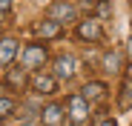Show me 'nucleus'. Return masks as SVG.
<instances>
[{"label": "nucleus", "mask_w": 132, "mask_h": 126, "mask_svg": "<svg viewBox=\"0 0 132 126\" xmlns=\"http://www.w3.org/2000/svg\"><path fill=\"white\" fill-rule=\"evenodd\" d=\"M112 14V3L109 0H98V17H109Z\"/></svg>", "instance_id": "4468645a"}, {"label": "nucleus", "mask_w": 132, "mask_h": 126, "mask_svg": "<svg viewBox=\"0 0 132 126\" xmlns=\"http://www.w3.org/2000/svg\"><path fill=\"white\" fill-rule=\"evenodd\" d=\"M101 23L98 20H83V23H78V37L83 40H101Z\"/></svg>", "instance_id": "423d86ee"}, {"label": "nucleus", "mask_w": 132, "mask_h": 126, "mask_svg": "<svg viewBox=\"0 0 132 126\" xmlns=\"http://www.w3.org/2000/svg\"><path fill=\"white\" fill-rule=\"evenodd\" d=\"M89 118V100L83 95H72L69 97V120L72 123H83Z\"/></svg>", "instance_id": "f257e3e1"}, {"label": "nucleus", "mask_w": 132, "mask_h": 126, "mask_svg": "<svg viewBox=\"0 0 132 126\" xmlns=\"http://www.w3.org/2000/svg\"><path fill=\"white\" fill-rule=\"evenodd\" d=\"M40 120L46 123V126H60V123H63V106H57V103H49V106H43Z\"/></svg>", "instance_id": "20e7f679"}, {"label": "nucleus", "mask_w": 132, "mask_h": 126, "mask_svg": "<svg viewBox=\"0 0 132 126\" xmlns=\"http://www.w3.org/2000/svg\"><path fill=\"white\" fill-rule=\"evenodd\" d=\"M103 95H106V86H103V83H86V86H83V97L89 100V103H92V100H101Z\"/></svg>", "instance_id": "1a4fd4ad"}, {"label": "nucleus", "mask_w": 132, "mask_h": 126, "mask_svg": "<svg viewBox=\"0 0 132 126\" xmlns=\"http://www.w3.org/2000/svg\"><path fill=\"white\" fill-rule=\"evenodd\" d=\"M6 86L23 89V86H26V69H12V72L6 75Z\"/></svg>", "instance_id": "9d476101"}, {"label": "nucleus", "mask_w": 132, "mask_h": 126, "mask_svg": "<svg viewBox=\"0 0 132 126\" xmlns=\"http://www.w3.org/2000/svg\"><path fill=\"white\" fill-rule=\"evenodd\" d=\"M0 9H3V14H9V9H12V0H0Z\"/></svg>", "instance_id": "dca6fc26"}, {"label": "nucleus", "mask_w": 132, "mask_h": 126, "mask_svg": "<svg viewBox=\"0 0 132 126\" xmlns=\"http://www.w3.org/2000/svg\"><path fill=\"white\" fill-rule=\"evenodd\" d=\"M103 69L106 72H121V52H109L103 57Z\"/></svg>", "instance_id": "f8f14e48"}, {"label": "nucleus", "mask_w": 132, "mask_h": 126, "mask_svg": "<svg viewBox=\"0 0 132 126\" xmlns=\"http://www.w3.org/2000/svg\"><path fill=\"white\" fill-rule=\"evenodd\" d=\"M101 126H115V120H103V123H101Z\"/></svg>", "instance_id": "f3484780"}, {"label": "nucleus", "mask_w": 132, "mask_h": 126, "mask_svg": "<svg viewBox=\"0 0 132 126\" xmlns=\"http://www.w3.org/2000/svg\"><path fill=\"white\" fill-rule=\"evenodd\" d=\"M0 109H3V118H9V115L14 112V103H12V97H6V95H3V100H0Z\"/></svg>", "instance_id": "2eb2a0df"}, {"label": "nucleus", "mask_w": 132, "mask_h": 126, "mask_svg": "<svg viewBox=\"0 0 132 126\" xmlns=\"http://www.w3.org/2000/svg\"><path fill=\"white\" fill-rule=\"evenodd\" d=\"M55 86H57V83H55V77H49V75H35L32 77V89L37 92V95H52L55 92Z\"/></svg>", "instance_id": "0eeeda50"}, {"label": "nucleus", "mask_w": 132, "mask_h": 126, "mask_svg": "<svg viewBox=\"0 0 132 126\" xmlns=\"http://www.w3.org/2000/svg\"><path fill=\"white\" fill-rule=\"evenodd\" d=\"M49 17L57 20V23H66V20H75V6L66 3V0H57V3L49 6Z\"/></svg>", "instance_id": "7ed1b4c3"}, {"label": "nucleus", "mask_w": 132, "mask_h": 126, "mask_svg": "<svg viewBox=\"0 0 132 126\" xmlns=\"http://www.w3.org/2000/svg\"><path fill=\"white\" fill-rule=\"evenodd\" d=\"M132 106V80L123 83V95H121V109H129Z\"/></svg>", "instance_id": "ddd939ff"}, {"label": "nucleus", "mask_w": 132, "mask_h": 126, "mask_svg": "<svg viewBox=\"0 0 132 126\" xmlns=\"http://www.w3.org/2000/svg\"><path fill=\"white\" fill-rule=\"evenodd\" d=\"M20 60H23V69H29V72L32 69H40L43 60H46V49H43V46H26Z\"/></svg>", "instance_id": "f03ea898"}, {"label": "nucleus", "mask_w": 132, "mask_h": 126, "mask_svg": "<svg viewBox=\"0 0 132 126\" xmlns=\"http://www.w3.org/2000/svg\"><path fill=\"white\" fill-rule=\"evenodd\" d=\"M78 69H75V57L72 55H60L55 60V77H72Z\"/></svg>", "instance_id": "39448f33"}, {"label": "nucleus", "mask_w": 132, "mask_h": 126, "mask_svg": "<svg viewBox=\"0 0 132 126\" xmlns=\"http://www.w3.org/2000/svg\"><path fill=\"white\" fill-rule=\"evenodd\" d=\"M14 55H17V40H14V37H6V40H3V46H0V63L9 69V66H12V60H14Z\"/></svg>", "instance_id": "6e6552de"}, {"label": "nucleus", "mask_w": 132, "mask_h": 126, "mask_svg": "<svg viewBox=\"0 0 132 126\" xmlns=\"http://www.w3.org/2000/svg\"><path fill=\"white\" fill-rule=\"evenodd\" d=\"M37 34H40V37H57V34H60V23L49 17L46 23H40V26H37Z\"/></svg>", "instance_id": "9b49d317"}]
</instances>
